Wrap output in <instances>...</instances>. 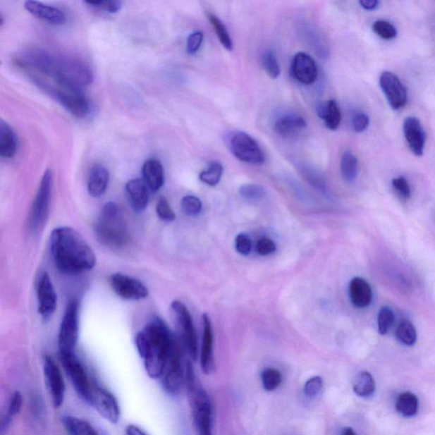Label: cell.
I'll list each match as a JSON object with an SVG mask.
<instances>
[{"instance_id": "cell-1", "label": "cell", "mask_w": 435, "mask_h": 435, "mask_svg": "<svg viewBox=\"0 0 435 435\" xmlns=\"http://www.w3.org/2000/svg\"><path fill=\"white\" fill-rule=\"evenodd\" d=\"M135 345L148 376L160 379L180 343L166 323L155 317L136 334Z\"/></svg>"}, {"instance_id": "cell-2", "label": "cell", "mask_w": 435, "mask_h": 435, "mask_svg": "<svg viewBox=\"0 0 435 435\" xmlns=\"http://www.w3.org/2000/svg\"><path fill=\"white\" fill-rule=\"evenodd\" d=\"M54 262L58 271L66 275H76L92 270L97 257L80 232L72 227H57L49 238Z\"/></svg>"}, {"instance_id": "cell-3", "label": "cell", "mask_w": 435, "mask_h": 435, "mask_svg": "<svg viewBox=\"0 0 435 435\" xmlns=\"http://www.w3.org/2000/svg\"><path fill=\"white\" fill-rule=\"evenodd\" d=\"M16 62L19 68L42 70L80 88L90 85L93 81V73L88 66L73 58L32 51L20 55Z\"/></svg>"}, {"instance_id": "cell-4", "label": "cell", "mask_w": 435, "mask_h": 435, "mask_svg": "<svg viewBox=\"0 0 435 435\" xmlns=\"http://www.w3.org/2000/svg\"><path fill=\"white\" fill-rule=\"evenodd\" d=\"M27 75L35 85L55 98L74 117L82 118L88 114L89 102L80 87L38 70L29 72Z\"/></svg>"}, {"instance_id": "cell-5", "label": "cell", "mask_w": 435, "mask_h": 435, "mask_svg": "<svg viewBox=\"0 0 435 435\" xmlns=\"http://www.w3.org/2000/svg\"><path fill=\"white\" fill-rule=\"evenodd\" d=\"M99 241L111 248H123L130 242V235L123 211L116 202H107L94 223Z\"/></svg>"}, {"instance_id": "cell-6", "label": "cell", "mask_w": 435, "mask_h": 435, "mask_svg": "<svg viewBox=\"0 0 435 435\" xmlns=\"http://www.w3.org/2000/svg\"><path fill=\"white\" fill-rule=\"evenodd\" d=\"M185 384L197 435H213L211 401L208 393L195 375L192 364L189 362L185 367Z\"/></svg>"}, {"instance_id": "cell-7", "label": "cell", "mask_w": 435, "mask_h": 435, "mask_svg": "<svg viewBox=\"0 0 435 435\" xmlns=\"http://www.w3.org/2000/svg\"><path fill=\"white\" fill-rule=\"evenodd\" d=\"M52 188V172L47 169L40 181L38 192H37L30 214H29V229L33 232L42 229L47 223L51 204Z\"/></svg>"}, {"instance_id": "cell-8", "label": "cell", "mask_w": 435, "mask_h": 435, "mask_svg": "<svg viewBox=\"0 0 435 435\" xmlns=\"http://www.w3.org/2000/svg\"><path fill=\"white\" fill-rule=\"evenodd\" d=\"M59 359L78 396L88 403L95 384L91 382L81 360L74 351H59Z\"/></svg>"}, {"instance_id": "cell-9", "label": "cell", "mask_w": 435, "mask_h": 435, "mask_svg": "<svg viewBox=\"0 0 435 435\" xmlns=\"http://www.w3.org/2000/svg\"><path fill=\"white\" fill-rule=\"evenodd\" d=\"M80 336V302L69 301L61 323L58 345L59 351L73 352Z\"/></svg>"}, {"instance_id": "cell-10", "label": "cell", "mask_w": 435, "mask_h": 435, "mask_svg": "<svg viewBox=\"0 0 435 435\" xmlns=\"http://www.w3.org/2000/svg\"><path fill=\"white\" fill-rule=\"evenodd\" d=\"M171 309L175 314L182 345H183L190 358L197 360L198 357V341L192 314H190L186 306L179 300L172 302Z\"/></svg>"}, {"instance_id": "cell-11", "label": "cell", "mask_w": 435, "mask_h": 435, "mask_svg": "<svg viewBox=\"0 0 435 435\" xmlns=\"http://www.w3.org/2000/svg\"><path fill=\"white\" fill-rule=\"evenodd\" d=\"M229 147L232 154L243 163L255 165L264 164L262 150L258 143L246 133H235L230 139Z\"/></svg>"}, {"instance_id": "cell-12", "label": "cell", "mask_w": 435, "mask_h": 435, "mask_svg": "<svg viewBox=\"0 0 435 435\" xmlns=\"http://www.w3.org/2000/svg\"><path fill=\"white\" fill-rule=\"evenodd\" d=\"M102 417L111 424H118L121 415L116 397L110 391L95 384L88 403Z\"/></svg>"}, {"instance_id": "cell-13", "label": "cell", "mask_w": 435, "mask_h": 435, "mask_svg": "<svg viewBox=\"0 0 435 435\" xmlns=\"http://www.w3.org/2000/svg\"><path fill=\"white\" fill-rule=\"evenodd\" d=\"M161 384L164 391L171 396H177L181 391L185 381L183 364H182L181 348L178 346L166 367Z\"/></svg>"}, {"instance_id": "cell-14", "label": "cell", "mask_w": 435, "mask_h": 435, "mask_svg": "<svg viewBox=\"0 0 435 435\" xmlns=\"http://www.w3.org/2000/svg\"><path fill=\"white\" fill-rule=\"evenodd\" d=\"M110 283L114 293L124 300H142L149 294L148 288L142 281L121 273L111 276Z\"/></svg>"}, {"instance_id": "cell-15", "label": "cell", "mask_w": 435, "mask_h": 435, "mask_svg": "<svg viewBox=\"0 0 435 435\" xmlns=\"http://www.w3.org/2000/svg\"><path fill=\"white\" fill-rule=\"evenodd\" d=\"M45 384L51 397L53 407L59 409L63 405L66 384L60 367L51 356H47L44 362Z\"/></svg>"}, {"instance_id": "cell-16", "label": "cell", "mask_w": 435, "mask_h": 435, "mask_svg": "<svg viewBox=\"0 0 435 435\" xmlns=\"http://www.w3.org/2000/svg\"><path fill=\"white\" fill-rule=\"evenodd\" d=\"M379 84L392 109H403L408 102V90L400 78L391 72H384L381 74Z\"/></svg>"}, {"instance_id": "cell-17", "label": "cell", "mask_w": 435, "mask_h": 435, "mask_svg": "<svg viewBox=\"0 0 435 435\" xmlns=\"http://www.w3.org/2000/svg\"><path fill=\"white\" fill-rule=\"evenodd\" d=\"M39 313L44 320H49L57 307V295L55 288L47 272L40 275L37 286Z\"/></svg>"}, {"instance_id": "cell-18", "label": "cell", "mask_w": 435, "mask_h": 435, "mask_svg": "<svg viewBox=\"0 0 435 435\" xmlns=\"http://www.w3.org/2000/svg\"><path fill=\"white\" fill-rule=\"evenodd\" d=\"M292 72L301 84L310 85L317 80V66L313 58L304 52H298L293 57Z\"/></svg>"}, {"instance_id": "cell-19", "label": "cell", "mask_w": 435, "mask_h": 435, "mask_svg": "<svg viewBox=\"0 0 435 435\" xmlns=\"http://www.w3.org/2000/svg\"><path fill=\"white\" fill-rule=\"evenodd\" d=\"M403 130L410 150L417 157L424 155L426 135L419 120L414 117L405 118Z\"/></svg>"}, {"instance_id": "cell-20", "label": "cell", "mask_w": 435, "mask_h": 435, "mask_svg": "<svg viewBox=\"0 0 435 435\" xmlns=\"http://www.w3.org/2000/svg\"><path fill=\"white\" fill-rule=\"evenodd\" d=\"M24 7L29 13L35 16V18L56 25V26H61L66 22V16L64 12L56 7L44 5V4L38 1H32V0L25 2Z\"/></svg>"}, {"instance_id": "cell-21", "label": "cell", "mask_w": 435, "mask_h": 435, "mask_svg": "<svg viewBox=\"0 0 435 435\" xmlns=\"http://www.w3.org/2000/svg\"><path fill=\"white\" fill-rule=\"evenodd\" d=\"M202 321H204V337H202L200 363L202 372L209 375L213 372L214 367L213 329L209 314H204L202 316Z\"/></svg>"}, {"instance_id": "cell-22", "label": "cell", "mask_w": 435, "mask_h": 435, "mask_svg": "<svg viewBox=\"0 0 435 435\" xmlns=\"http://www.w3.org/2000/svg\"><path fill=\"white\" fill-rule=\"evenodd\" d=\"M125 190L128 202L132 209L137 213H142L147 208L149 202V190L142 179H133L127 182Z\"/></svg>"}, {"instance_id": "cell-23", "label": "cell", "mask_w": 435, "mask_h": 435, "mask_svg": "<svg viewBox=\"0 0 435 435\" xmlns=\"http://www.w3.org/2000/svg\"><path fill=\"white\" fill-rule=\"evenodd\" d=\"M142 180L151 192H157L164 184V171L159 160L149 159L142 166Z\"/></svg>"}, {"instance_id": "cell-24", "label": "cell", "mask_w": 435, "mask_h": 435, "mask_svg": "<svg viewBox=\"0 0 435 435\" xmlns=\"http://www.w3.org/2000/svg\"><path fill=\"white\" fill-rule=\"evenodd\" d=\"M110 175L102 164H94L91 168L88 179V192L91 197L98 198L104 195L109 188Z\"/></svg>"}, {"instance_id": "cell-25", "label": "cell", "mask_w": 435, "mask_h": 435, "mask_svg": "<svg viewBox=\"0 0 435 435\" xmlns=\"http://www.w3.org/2000/svg\"><path fill=\"white\" fill-rule=\"evenodd\" d=\"M349 292L352 304L355 307L366 308L371 304L372 291L367 281L355 277L350 281Z\"/></svg>"}, {"instance_id": "cell-26", "label": "cell", "mask_w": 435, "mask_h": 435, "mask_svg": "<svg viewBox=\"0 0 435 435\" xmlns=\"http://www.w3.org/2000/svg\"><path fill=\"white\" fill-rule=\"evenodd\" d=\"M18 152V139L13 128L9 123L1 120L0 121V156L3 159H10L14 157Z\"/></svg>"}, {"instance_id": "cell-27", "label": "cell", "mask_w": 435, "mask_h": 435, "mask_svg": "<svg viewBox=\"0 0 435 435\" xmlns=\"http://www.w3.org/2000/svg\"><path fill=\"white\" fill-rule=\"evenodd\" d=\"M306 128L305 120L298 115H284L275 123V130L281 136H290Z\"/></svg>"}, {"instance_id": "cell-28", "label": "cell", "mask_w": 435, "mask_h": 435, "mask_svg": "<svg viewBox=\"0 0 435 435\" xmlns=\"http://www.w3.org/2000/svg\"><path fill=\"white\" fill-rule=\"evenodd\" d=\"M61 422L68 435H99L89 422L80 417L65 416L62 417Z\"/></svg>"}, {"instance_id": "cell-29", "label": "cell", "mask_w": 435, "mask_h": 435, "mask_svg": "<svg viewBox=\"0 0 435 435\" xmlns=\"http://www.w3.org/2000/svg\"><path fill=\"white\" fill-rule=\"evenodd\" d=\"M318 114L325 120L326 126L329 130H336L341 125L342 116L338 103L333 99L325 105L318 107Z\"/></svg>"}, {"instance_id": "cell-30", "label": "cell", "mask_w": 435, "mask_h": 435, "mask_svg": "<svg viewBox=\"0 0 435 435\" xmlns=\"http://www.w3.org/2000/svg\"><path fill=\"white\" fill-rule=\"evenodd\" d=\"M397 412L405 417L415 416L418 410L417 397L412 392L401 393L397 398Z\"/></svg>"}, {"instance_id": "cell-31", "label": "cell", "mask_w": 435, "mask_h": 435, "mask_svg": "<svg viewBox=\"0 0 435 435\" xmlns=\"http://www.w3.org/2000/svg\"><path fill=\"white\" fill-rule=\"evenodd\" d=\"M353 389L356 395L360 397L367 398L374 395L376 384L370 372H360L354 381Z\"/></svg>"}, {"instance_id": "cell-32", "label": "cell", "mask_w": 435, "mask_h": 435, "mask_svg": "<svg viewBox=\"0 0 435 435\" xmlns=\"http://www.w3.org/2000/svg\"><path fill=\"white\" fill-rule=\"evenodd\" d=\"M23 405V397L20 392H15L12 395L8 410L1 421V433L4 434L10 428L12 421L18 415Z\"/></svg>"}, {"instance_id": "cell-33", "label": "cell", "mask_w": 435, "mask_h": 435, "mask_svg": "<svg viewBox=\"0 0 435 435\" xmlns=\"http://www.w3.org/2000/svg\"><path fill=\"white\" fill-rule=\"evenodd\" d=\"M341 173L347 182L355 180L358 173V159L350 151L343 153L341 164Z\"/></svg>"}, {"instance_id": "cell-34", "label": "cell", "mask_w": 435, "mask_h": 435, "mask_svg": "<svg viewBox=\"0 0 435 435\" xmlns=\"http://www.w3.org/2000/svg\"><path fill=\"white\" fill-rule=\"evenodd\" d=\"M396 338L403 345L412 346L417 341V331L412 323L407 319L401 321L396 330Z\"/></svg>"}, {"instance_id": "cell-35", "label": "cell", "mask_w": 435, "mask_h": 435, "mask_svg": "<svg viewBox=\"0 0 435 435\" xmlns=\"http://www.w3.org/2000/svg\"><path fill=\"white\" fill-rule=\"evenodd\" d=\"M223 172V168L222 164L218 163V161H213L206 171H202L200 175H199V179L206 185L215 186L221 181Z\"/></svg>"}, {"instance_id": "cell-36", "label": "cell", "mask_w": 435, "mask_h": 435, "mask_svg": "<svg viewBox=\"0 0 435 435\" xmlns=\"http://www.w3.org/2000/svg\"><path fill=\"white\" fill-rule=\"evenodd\" d=\"M209 19L215 32H216L219 41H221L223 47H225L227 51H232V49H233V43H232L231 36L229 32L226 30L225 25H223L221 20L214 15L209 14Z\"/></svg>"}, {"instance_id": "cell-37", "label": "cell", "mask_w": 435, "mask_h": 435, "mask_svg": "<svg viewBox=\"0 0 435 435\" xmlns=\"http://www.w3.org/2000/svg\"><path fill=\"white\" fill-rule=\"evenodd\" d=\"M261 381L265 391H275L281 384V372L275 368H266L261 374Z\"/></svg>"}, {"instance_id": "cell-38", "label": "cell", "mask_w": 435, "mask_h": 435, "mask_svg": "<svg viewBox=\"0 0 435 435\" xmlns=\"http://www.w3.org/2000/svg\"><path fill=\"white\" fill-rule=\"evenodd\" d=\"M372 30L381 39L391 40L397 36V30L395 26L388 20H379L372 25Z\"/></svg>"}, {"instance_id": "cell-39", "label": "cell", "mask_w": 435, "mask_h": 435, "mask_svg": "<svg viewBox=\"0 0 435 435\" xmlns=\"http://www.w3.org/2000/svg\"><path fill=\"white\" fill-rule=\"evenodd\" d=\"M181 209L188 216H197L202 212V204L198 197L188 195L182 198Z\"/></svg>"}, {"instance_id": "cell-40", "label": "cell", "mask_w": 435, "mask_h": 435, "mask_svg": "<svg viewBox=\"0 0 435 435\" xmlns=\"http://www.w3.org/2000/svg\"><path fill=\"white\" fill-rule=\"evenodd\" d=\"M262 65L265 72H266L268 75L271 78L279 77L281 68L274 52L267 51L264 53L262 56Z\"/></svg>"}, {"instance_id": "cell-41", "label": "cell", "mask_w": 435, "mask_h": 435, "mask_svg": "<svg viewBox=\"0 0 435 435\" xmlns=\"http://www.w3.org/2000/svg\"><path fill=\"white\" fill-rule=\"evenodd\" d=\"M240 195L248 201L261 200L266 192L262 185L256 184L243 185L240 188Z\"/></svg>"}, {"instance_id": "cell-42", "label": "cell", "mask_w": 435, "mask_h": 435, "mask_svg": "<svg viewBox=\"0 0 435 435\" xmlns=\"http://www.w3.org/2000/svg\"><path fill=\"white\" fill-rule=\"evenodd\" d=\"M395 321V314L392 310L388 307H383L380 310L378 317L379 331L381 335H385Z\"/></svg>"}, {"instance_id": "cell-43", "label": "cell", "mask_w": 435, "mask_h": 435, "mask_svg": "<svg viewBox=\"0 0 435 435\" xmlns=\"http://www.w3.org/2000/svg\"><path fill=\"white\" fill-rule=\"evenodd\" d=\"M157 216L165 222H172L176 219V214L165 197L159 198L156 206Z\"/></svg>"}, {"instance_id": "cell-44", "label": "cell", "mask_w": 435, "mask_h": 435, "mask_svg": "<svg viewBox=\"0 0 435 435\" xmlns=\"http://www.w3.org/2000/svg\"><path fill=\"white\" fill-rule=\"evenodd\" d=\"M323 381L321 376H314L305 383L304 392L309 398H316L321 393Z\"/></svg>"}, {"instance_id": "cell-45", "label": "cell", "mask_w": 435, "mask_h": 435, "mask_svg": "<svg viewBox=\"0 0 435 435\" xmlns=\"http://www.w3.org/2000/svg\"><path fill=\"white\" fill-rule=\"evenodd\" d=\"M87 5L97 8L98 10L109 12V13H117L122 7V3L118 0H106V1L85 2Z\"/></svg>"}, {"instance_id": "cell-46", "label": "cell", "mask_w": 435, "mask_h": 435, "mask_svg": "<svg viewBox=\"0 0 435 435\" xmlns=\"http://www.w3.org/2000/svg\"><path fill=\"white\" fill-rule=\"evenodd\" d=\"M252 241L250 237L245 233L238 234L235 239V247L238 254L247 256L250 254L252 250Z\"/></svg>"}, {"instance_id": "cell-47", "label": "cell", "mask_w": 435, "mask_h": 435, "mask_svg": "<svg viewBox=\"0 0 435 435\" xmlns=\"http://www.w3.org/2000/svg\"><path fill=\"white\" fill-rule=\"evenodd\" d=\"M393 189L401 198L409 199L411 197L412 190L408 181L404 177H398L392 181Z\"/></svg>"}, {"instance_id": "cell-48", "label": "cell", "mask_w": 435, "mask_h": 435, "mask_svg": "<svg viewBox=\"0 0 435 435\" xmlns=\"http://www.w3.org/2000/svg\"><path fill=\"white\" fill-rule=\"evenodd\" d=\"M255 250L260 256H267L276 252V245L273 240L264 238L259 240L258 243H256Z\"/></svg>"}, {"instance_id": "cell-49", "label": "cell", "mask_w": 435, "mask_h": 435, "mask_svg": "<svg viewBox=\"0 0 435 435\" xmlns=\"http://www.w3.org/2000/svg\"><path fill=\"white\" fill-rule=\"evenodd\" d=\"M204 41V33L200 31L194 32L190 35L188 39V44H186V51L188 54L192 55L196 53Z\"/></svg>"}, {"instance_id": "cell-50", "label": "cell", "mask_w": 435, "mask_h": 435, "mask_svg": "<svg viewBox=\"0 0 435 435\" xmlns=\"http://www.w3.org/2000/svg\"><path fill=\"white\" fill-rule=\"evenodd\" d=\"M369 118L363 113L356 114L353 118V128L356 133H362L369 126Z\"/></svg>"}, {"instance_id": "cell-51", "label": "cell", "mask_w": 435, "mask_h": 435, "mask_svg": "<svg viewBox=\"0 0 435 435\" xmlns=\"http://www.w3.org/2000/svg\"><path fill=\"white\" fill-rule=\"evenodd\" d=\"M379 5V3L376 0H360V6L367 11H374L378 8Z\"/></svg>"}, {"instance_id": "cell-52", "label": "cell", "mask_w": 435, "mask_h": 435, "mask_svg": "<svg viewBox=\"0 0 435 435\" xmlns=\"http://www.w3.org/2000/svg\"><path fill=\"white\" fill-rule=\"evenodd\" d=\"M125 433L126 435H148L142 428L135 424L128 425Z\"/></svg>"}, {"instance_id": "cell-53", "label": "cell", "mask_w": 435, "mask_h": 435, "mask_svg": "<svg viewBox=\"0 0 435 435\" xmlns=\"http://www.w3.org/2000/svg\"><path fill=\"white\" fill-rule=\"evenodd\" d=\"M342 435H356L353 429L345 428L343 430Z\"/></svg>"}]
</instances>
